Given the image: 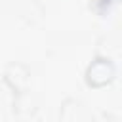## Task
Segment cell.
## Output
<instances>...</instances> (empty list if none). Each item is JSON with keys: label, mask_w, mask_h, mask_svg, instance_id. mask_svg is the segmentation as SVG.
Segmentation results:
<instances>
[{"label": "cell", "mask_w": 122, "mask_h": 122, "mask_svg": "<svg viewBox=\"0 0 122 122\" xmlns=\"http://www.w3.org/2000/svg\"><path fill=\"white\" fill-rule=\"evenodd\" d=\"M112 65L109 63V61H105V59H97V61H93L92 65H90V69H88V82L92 84V86H103L105 82H109L111 80V76H112Z\"/></svg>", "instance_id": "6da1fadb"}, {"label": "cell", "mask_w": 122, "mask_h": 122, "mask_svg": "<svg viewBox=\"0 0 122 122\" xmlns=\"http://www.w3.org/2000/svg\"><path fill=\"white\" fill-rule=\"evenodd\" d=\"M6 80H8L15 90H23V88L27 86V80H29V71H27L23 65L13 63V65H10L8 71H6Z\"/></svg>", "instance_id": "7a4b0ae2"}]
</instances>
